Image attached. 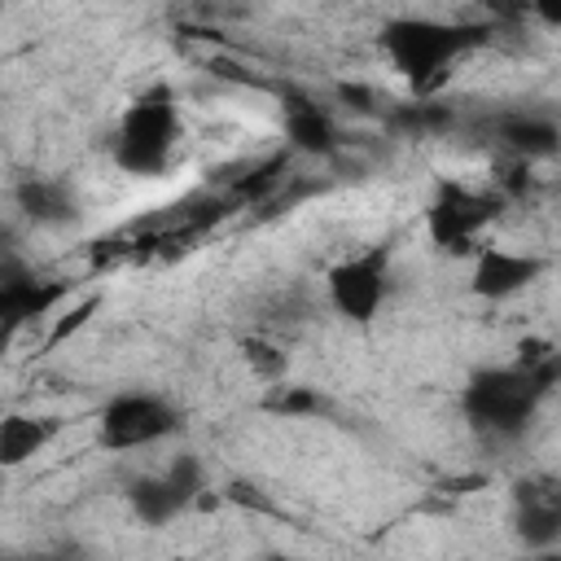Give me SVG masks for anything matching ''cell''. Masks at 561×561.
<instances>
[{
  "mask_svg": "<svg viewBox=\"0 0 561 561\" xmlns=\"http://www.w3.org/2000/svg\"><path fill=\"white\" fill-rule=\"evenodd\" d=\"M548 390H552V373H526L517 364H504V368H482L478 377H469L460 408H465L469 430L482 443H517L526 438Z\"/></svg>",
  "mask_w": 561,
  "mask_h": 561,
  "instance_id": "6da1fadb",
  "label": "cell"
},
{
  "mask_svg": "<svg viewBox=\"0 0 561 561\" xmlns=\"http://www.w3.org/2000/svg\"><path fill=\"white\" fill-rule=\"evenodd\" d=\"M473 44H482V31L438 22V18H394L381 31V48H386L390 66L412 83V92L421 101L451 75L456 57Z\"/></svg>",
  "mask_w": 561,
  "mask_h": 561,
  "instance_id": "7a4b0ae2",
  "label": "cell"
},
{
  "mask_svg": "<svg viewBox=\"0 0 561 561\" xmlns=\"http://www.w3.org/2000/svg\"><path fill=\"white\" fill-rule=\"evenodd\" d=\"M175 145H180V105L171 88L158 83L123 110L114 131V162L136 180H153L171 167Z\"/></svg>",
  "mask_w": 561,
  "mask_h": 561,
  "instance_id": "3957f363",
  "label": "cell"
},
{
  "mask_svg": "<svg viewBox=\"0 0 561 561\" xmlns=\"http://www.w3.org/2000/svg\"><path fill=\"white\" fill-rule=\"evenodd\" d=\"M504 197L495 188H473L460 180H438L434 197L425 202V237L430 245L447 254H473L482 245V232L500 219Z\"/></svg>",
  "mask_w": 561,
  "mask_h": 561,
  "instance_id": "277c9868",
  "label": "cell"
},
{
  "mask_svg": "<svg viewBox=\"0 0 561 561\" xmlns=\"http://www.w3.org/2000/svg\"><path fill=\"white\" fill-rule=\"evenodd\" d=\"M180 430V408L158 390H118L96 412V443L105 451H145Z\"/></svg>",
  "mask_w": 561,
  "mask_h": 561,
  "instance_id": "5b68a950",
  "label": "cell"
},
{
  "mask_svg": "<svg viewBox=\"0 0 561 561\" xmlns=\"http://www.w3.org/2000/svg\"><path fill=\"white\" fill-rule=\"evenodd\" d=\"M386 294H390V245L355 250L324 272V298L351 324H373L381 316Z\"/></svg>",
  "mask_w": 561,
  "mask_h": 561,
  "instance_id": "8992f818",
  "label": "cell"
},
{
  "mask_svg": "<svg viewBox=\"0 0 561 561\" xmlns=\"http://www.w3.org/2000/svg\"><path fill=\"white\" fill-rule=\"evenodd\" d=\"M548 272V259L530 254V250H508V245H478L473 250V267H469V294L482 302H508L517 294H526L539 276Z\"/></svg>",
  "mask_w": 561,
  "mask_h": 561,
  "instance_id": "52a82bcc",
  "label": "cell"
},
{
  "mask_svg": "<svg viewBox=\"0 0 561 561\" xmlns=\"http://www.w3.org/2000/svg\"><path fill=\"white\" fill-rule=\"evenodd\" d=\"M513 535L526 552H557L561 491L557 478H522L513 491Z\"/></svg>",
  "mask_w": 561,
  "mask_h": 561,
  "instance_id": "ba28073f",
  "label": "cell"
},
{
  "mask_svg": "<svg viewBox=\"0 0 561 561\" xmlns=\"http://www.w3.org/2000/svg\"><path fill=\"white\" fill-rule=\"evenodd\" d=\"M280 131H285L289 153H302V158L337 162L342 149H346L333 110L320 105V101H311V96H285L280 101Z\"/></svg>",
  "mask_w": 561,
  "mask_h": 561,
  "instance_id": "9c48e42d",
  "label": "cell"
},
{
  "mask_svg": "<svg viewBox=\"0 0 561 561\" xmlns=\"http://www.w3.org/2000/svg\"><path fill=\"white\" fill-rule=\"evenodd\" d=\"M491 136H495V145L500 149H508V158L513 162H543V158H552L557 153V145H561V131H557V123L548 118V114H526V110H513V114H500L495 123H491Z\"/></svg>",
  "mask_w": 561,
  "mask_h": 561,
  "instance_id": "30bf717a",
  "label": "cell"
},
{
  "mask_svg": "<svg viewBox=\"0 0 561 561\" xmlns=\"http://www.w3.org/2000/svg\"><path fill=\"white\" fill-rule=\"evenodd\" d=\"M57 438V421L39 412H4L0 416V469H22L48 451Z\"/></svg>",
  "mask_w": 561,
  "mask_h": 561,
  "instance_id": "8fae6325",
  "label": "cell"
},
{
  "mask_svg": "<svg viewBox=\"0 0 561 561\" xmlns=\"http://www.w3.org/2000/svg\"><path fill=\"white\" fill-rule=\"evenodd\" d=\"M13 202L22 210V219H31L35 228H61L75 219V193L61 184V180H44V175H31L13 188Z\"/></svg>",
  "mask_w": 561,
  "mask_h": 561,
  "instance_id": "7c38bea8",
  "label": "cell"
},
{
  "mask_svg": "<svg viewBox=\"0 0 561 561\" xmlns=\"http://www.w3.org/2000/svg\"><path fill=\"white\" fill-rule=\"evenodd\" d=\"M127 504H131V513L145 522V526H167V522H175L188 504L171 491V482L162 478V473H140V478H131L127 482Z\"/></svg>",
  "mask_w": 561,
  "mask_h": 561,
  "instance_id": "4fadbf2b",
  "label": "cell"
},
{
  "mask_svg": "<svg viewBox=\"0 0 561 561\" xmlns=\"http://www.w3.org/2000/svg\"><path fill=\"white\" fill-rule=\"evenodd\" d=\"M237 351H241V359H245V368L259 377V381H285V373H289V355H285V346L276 342V337H263V333H245L241 342H237Z\"/></svg>",
  "mask_w": 561,
  "mask_h": 561,
  "instance_id": "5bb4252c",
  "label": "cell"
},
{
  "mask_svg": "<svg viewBox=\"0 0 561 561\" xmlns=\"http://www.w3.org/2000/svg\"><path fill=\"white\" fill-rule=\"evenodd\" d=\"M101 311V294H83V298H75V302H66V307H57L53 316H48V333H44V346L48 351H57L61 342H70L83 324H92V316Z\"/></svg>",
  "mask_w": 561,
  "mask_h": 561,
  "instance_id": "9a60e30c",
  "label": "cell"
},
{
  "mask_svg": "<svg viewBox=\"0 0 561 561\" xmlns=\"http://www.w3.org/2000/svg\"><path fill=\"white\" fill-rule=\"evenodd\" d=\"M162 478L171 482V491L193 508V500L206 491V465H202V456H193V451H180V456H171V465L162 469Z\"/></svg>",
  "mask_w": 561,
  "mask_h": 561,
  "instance_id": "2e32d148",
  "label": "cell"
},
{
  "mask_svg": "<svg viewBox=\"0 0 561 561\" xmlns=\"http://www.w3.org/2000/svg\"><path fill=\"white\" fill-rule=\"evenodd\" d=\"M280 416H316V412H324V399L316 394V390H307V386H285L280 381V394H276V403H272Z\"/></svg>",
  "mask_w": 561,
  "mask_h": 561,
  "instance_id": "e0dca14e",
  "label": "cell"
},
{
  "mask_svg": "<svg viewBox=\"0 0 561 561\" xmlns=\"http://www.w3.org/2000/svg\"><path fill=\"white\" fill-rule=\"evenodd\" d=\"M333 101L337 105H346L351 114H373L377 110V92L368 88V83H333Z\"/></svg>",
  "mask_w": 561,
  "mask_h": 561,
  "instance_id": "ac0fdd59",
  "label": "cell"
},
{
  "mask_svg": "<svg viewBox=\"0 0 561 561\" xmlns=\"http://www.w3.org/2000/svg\"><path fill=\"white\" fill-rule=\"evenodd\" d=\"M9 267V237H4V228H0V272Z\"/></svg>",
  "mask_w": 561,
  "mask_h": 561,
  "instance_id": "d6986e66",
  "label": "cell"
},
{
  "mask_svg": "<svg viewBox=\"0 0 561 561\" xmlns=\"http://www.w3.org/2000/svg\"><path fill=\"white\" fill-rule=\"evenodd\" d=\"M522 561H561V557H557V552H526Z\"/></svg>",
  "mask_w": 561,
  "mask_h": 561,
  "instance_id": "ffe728a7",
  "label": "cell"
},
{
  "mask_svg": "<svg viewBox=\"0 0 561 561\" xmlns=\"http://www.w3.org/2000/svg\"><path fill=\"white\" fill-rule=\"evenodd\" d=\"M263 561H294V557H263Z\"/></svg>",
  "mask_w": 561,
  "mask_h": 561,
  "instance_id": "44dd1931",
  "label": "cell"
},
{
  "mask_svg": "<svg viewBox=\"0 0 561 561\" xmlns=\"http://www.w3.org/2000/svg\"><path fill=\"white\" fill-rule=\"evenodd\" d=\"M0 561H9V557H0Z\"/></svg>",
  "mask_w": 561,
  "mask_h": 561,
  "instance_id": "7402d4cb",
  "label": "cell"
}]
</instances>
